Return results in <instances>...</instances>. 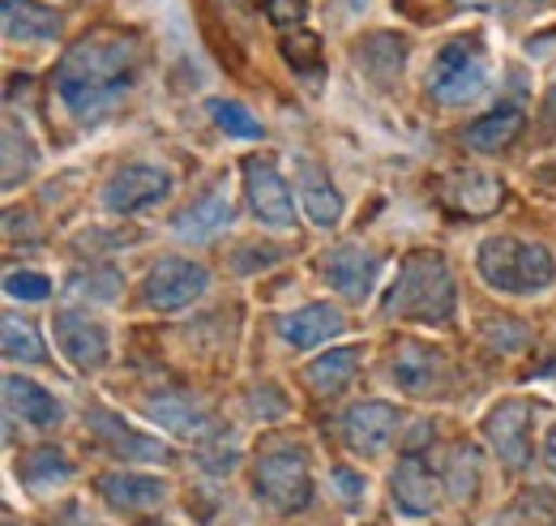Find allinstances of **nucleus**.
<instances>
[{
  "label": "nucleus",
  "instance_id": "1",
  "mask_svg": "<svg viewBox=\"0 0 556 526\" xmlns=\"http://www.w3.org/2000/svg\"><path fill=\"white\" fill-rule=\"evenodd\" d=\"M141 65V43L121 30H94L77 39L56 65V99L65 103L77 125H99L108 121L125 95L134 90V77Z\"/></svg>",
  "mask_w": 556,
  "mask_h": 526
},
{
  "label": "nucleus",
  "instance_id": "2",
  "mask_svg": "<svg viewBox=\"0 0 556 526\" xmlns=\"http://www.w3.org/2000/svg\"><path fill=\"white\" fill-rule=\"evenodd\" d=\"M381 313L399 322H419V326L454 322V278H450L445 258L412 253L399 265V278L381 300Z\"/></svg>",
  "mask_w": 556,
  "mask_h": 526
},
{
  "label": "nucleus",
  "instance_id": "3",
  "mask_svg": "<svg viewBox=\"0 0 556 526\" xmlns=\"http://www.w3.org/2000/svg\"><path fill=\"white\" fill-rule=\"evenodd\" d=\"M480 274L488 287L505 296H540L556 283V262L544 245L518 240V236H488L480 245Z\"/></svg>",
  "mask_w": 556,
  "mask_h": 526
},
{
  "label": "nucleus",
  "instance_id": "4",
  "mask_svg": "<svg viewBox=\"0 0 556 526\" xmlns=\"http://www.w3.org/2000/svg\"><path fill=\"white\" fill-rule=\"evenodd\" d=\"M428 90L445 108H467L488 90V52L484 43L471 39H450L428 68Z\"/></svg>",
  "mask_w": 556,
  "mask_h": 526
},
{
  "label": "nucleus",
  "instance_id": "5",
  "mask_svg": "<svg viewBox=\"0 0 556 526\" xmlns=\"http://www.w3.org/2000/svg\"><path fill=\"white\" fill-rule=\"evenodd\" d=\"M257 492L266 505H275L278 514H300L313 501V475L308 459L295 446H278L270 454L257 459Z\"/></svg>",
  "mask_w": 556,
  "mask_h": 526
},
{
  "label": "nucleus",
  "instance_id": "6",
  "mask_svg": "<svg viewBox=\"0 0 556 526\" xmlns=\"http://www.w3.org/2000/svg\"><path fill=\"white\" fill-rule=\"evenodd\" d=\"M206 287H210V270L202 262L163 258V262L150 265L146 283H141V300L154 313H176V309H189L193 300H202Z\"/></svg>",
  "mask_w": 556,
  "mask_h": 526
},
{
  "label": "nucleus",
  "instance_id": "7",
  "mask_svg": "<svg viewBox=\"0 0 556 526\" xmlns=\"http://www.w3.org/2000/svg\"><path fill=\"white\" fill-rule=\"evenodd\" d=\"M244 198L249 210L257 214V223L287 231L295 227V198H291V185L282 180V172L275 167L270 154H253L244 159Z\"/></svg>",
  "mask_w": 556,
  "mask_h": 526
},
{
  "label": "nucleus",
  "instance_id": "8",
  "mask_svg": "<svg viewBox=\"0 0 556 526\" xmlns=\"http://www.w3.org/2000/svg\"><path fill=\"white\" fill-rule=\"evenodd\" d=\"M172 193V172L167 167H154V163H129L121 167L108 189H103V210L108 214H138V210H150Z\"/></svg>",
  "mask_w": 556,
  "mask_h": 526
},
{
  "label": "nucleus",
  "instance_id": "9",
  "mask_svg": "<svg viewBox=\"0 0 556 526\" xmlns=\"http://www.w3.org/2000/svg\"><path fill=\"white\" fill-rule=\"evenodd\" d=\"M399 424H403L399 406H390L381 398H368V402H355L348 415H343V441H348L351 454L377 459L399 437Z\"/></svg>",
  "mask_w": 556,
  "mask_h": 526
},
{
  "label": "nucleus",
  "instance_id": "10",
  "mask_svg": "<svg viewBox=\"0 0 556 526\" xmlns=\"http://www.w3.org/2000/svg\"><path fill=\"white\" fill-rule=\"evenodd\" d=\"M52 334H56L61 355L70 360L77 373H99L108 364V355H112L108 329L99 326L94 317H86V313H73V309L56 313L52 317Z\"/></svg>",
  "mask_w": 556,
  "mask_h": 526
},
{
  "label": "nucleus",
  "instance_id": "11",
  "mask_svg": "<svg viewBox=\"0 0 556 526\" xmlns=\"http://www.w3.org/2000/svg\"><path fill=\"white\" fill-rule=\"evenodd\" d=\"M527 419H531V406L509 398L501 406H492V415L484 419V437L492 446V454L505 462L509 471H522L531 462V441H527Z\"/></svg>",
  "mask_w": 556,
  "mask_h": 526
},
{
  "label": "nucleus",
  "instance_id": "12",
  "mask_svg": "<svg viewBox=\"0 0 556 526\" xmlns=\"http://www.w3.org/2000/svg\"><path fill=\"white\" fill-rule=\"evenodd\" d=\"M390 377H394L399 390L416 398L441 394L445 390V355L424 347V342H403L390 360Z\"/></svg>",
  "mask_w": 556,
  "mask_h": 526
},
{
  "label": "nucleus",
  "instance_id": "13",
  "mask_svg": "<svg viewBox=\"0 0 556 526\" xmlns=\"http://www.w3.org/2000/svg\"><path fill=\"white\" fill-rule=\"evenodd\" d=\"M381 278V258L359 249V245H339L330 258H326V283L348 296V300H368L372 287Z\"/></svg>",
  "mask_w": 556,
  "mask_h": 526
},
{
  "label": "nucleus",
  "instance_id": "14",
  "mask_svg": "<svg viewBox=\"0 0 556 526\" xmlns=\"http://www.w3.org/2000/svg\"><path fill=\"white\" fill-rule=\"evenodd\" d=\"M90 419V433L116 454V459H129V462H163L167 459V446L159 437H141L134 428H125V419L116 411H103V406H90L86 411Z\"/></svg>",
  "mask_w": 556,
  "mask_h": 526
},
{
  "label": "nucleus",
  "instance_id": "15",
  "mask_svg": "<svg viewBox=\"0 0 556 526\" xmlns=\"http://www.w3.org/2000/svg\"><path fill=\"white\" fill-rule=\"evenodd\" d=\"M4 9V39L9 43H26V48H43L61 39V17L56 9L39 4V0H0Z\"/></svg>",
  "mask_w": 556,
  "mask_h": 526
},
{
  "label": "nucleus",
  "instance_id": "16",
  "mask_svg": "<svg viewBox=\"0 0 556 526\" xmlns=\"http://www.w3.org/2000/svg\"><path fill=\"white\" fill-rule=\"evenodd\" d=\"M141 411H146V419H154L159 428H167L172 437H185V441H206L210 433H214L206 406H198L193 398H185V394L146 398Z\"/></svg>",
  "mask_w": 556,
  "mask_h": 526
},
{
  "label": "nucleus",
  "instance_id": "17",
  "mask_svg": "<svg viewBox=\"0 0 556 526\" xmlns=\"http://www.w3.org/2000/svg\"><path fill=\"white\" fill-rule=\"evenodd\" d=\"M278 334H282L287 347L313 351V347H321V342H330V338L343 334V313L334 304H304V309L278 317Z\"/></svg>",
  "mask_w": 556,
  "mask_h": 526
},
{
  "label": "nucleus",
  "instance_id": "18",
  "mask_svg": "<svg viewBox=\"0 0 556 526\" xmlns=\"http://www.w3.org/2000/svg\"><path fill=\"white\" fill-rule=\"evenodd\" d=\"M4 406L13 419H22L30 428H56L65 419L61 398L43 390L39 381H26V377H4Z\"/></svg>",
  "mask_w": 556,
  "mask_h": 526
},
{
  "label": "nucleus",
  "instance_id": "19",
  "mask_svg": "<svg viewBox=\"0 0 556 526\" xmlns=\"http://www.w3.org/2000/svg\"><path fill=\"white\" fill-rule=\"evenodd\" d=\"M295 189H300V205L317 227H334L343 218V193L330 185L326 167H317L313 159H295Z\"/></svg>",
  "mask_w": 556,
  "mask_h": 526
},
{
  "label": "nucleus",
  "instance_id": "20",
  "mask_svg": "<svg viewBox=\"0 0 556 526\" xmlns=\"http://www.w3.org/2000/svg\"><path fill=\"white\" fill-rule=\"evenodd\" d=\"M390 488H394V505H399L407 518H424V514H432V510H437V479H432L428 462L419 459L416 450L394 466Z\"/></svg>",
  "mask_w": 556,
  "mask_h": 526
},
{
  "label": "nucleus",
  "instance_id": "21",
  "mask_svg": "<svg viewBox=\"0 0 556 526\" xmlns=\"http://www.w3.org/2000/svg\"><path fill=\"white\" fill-rule=\"evenodd\" d=\"M99 492L108 505H116L125 514H141V510L163 505L167 484L154 475H138V471H108V475H99Z\"/></svg>",
  "mask_w": 556,
  "mask_h": 526
},
{
  "label": "nucleus",
  "instance_id": "22",
  "mask_svg": "<svg viewBox=\"0 0 556 526\" xmlns=\"http://www.w3.org/2000/svg\"><path fill=\"white\" fill-rule=\"evenodd\" d=\"M231 227V198L223 189L206 193L202 201H193L180 218H176V240L185 245H206L214 236H223Z\"/></svg>",
  "mask_w": 556,
  "mask_h": 526
},
{
  "label": "nucleus",
  "instance_id": "23",
  "mask_svg": "<svg viewBox=\"0 0 556 526\" xmlns=\"http://www.w3.org/2000/svg\"><path fill=\"white\" fill-rule=\"evenodd\" d=\"M518 133H522V108L505 103V108H496V112L480 116L476 125H467L463 141H467L471 150H480V154H496V150H505Z\"/></svg>",
  "mask_w": 556,
  "mask_h": 526
},
{
  "label": "nucleus",
  "instance_id": "24",
  "mask_svg": "<svg viewBox=\"0 0 556 526\" xmlns=\"http://www.w3.org/2000/svg\"><path fill=\"white\" fill-rule=\"evenodd\" d=\"M355 364H359V347H334V351L317 355L304 368V381L317 394H339V390H348V381L355 377Z\"/></svg>",
  "mask_w": 556,
  "mask_h": 526
},
{
  "label": "nucleus",
  "instance_id": "25",
  "mask_svg": "<svg viewBox=\"0 0 556 526\" xmlns=\"http://www.w3.org/2000/svg\"><path fill=\"white\" fill-rule=\"evenodd\" d=\"M17 475H22V484H26V488H35V492H48V488H56V484H65V479H70L73 462L65 459L61 450L43 446V450H35V454H26V459H22Z\"/></svg>",
  "mask_w": 556,
  "mask_h": 526
},
{
  "label": "nucleus",
  "instance_id": "26",
  "mask_svg": "<svg viewBox=\"0 0 556 526\" xmlns=\"http://www.w3.org/2000/svg\"><path fill=\"white\" fill-rule=\"evenodd\" d=\"M206 112L210 121L227 133L231 141H262V121L244 103H236V99H210Z\"/></svg>",
  "mask_w": 556,
  "mask_h": 526
},
{
  "label": "nucleus",
  "instance_id": "27",
  "mask_svg": "<svg viewBox=\"0 0 556 526\" xmlns=\"http://www.w3.org/2000/svg\"><path fill=\"white\" fill-rule=\"evenodd\" d=\"M454 193H458V205H463L467 214H492V210L501 205V198H505L501 180L488 176V172H467V176H458Z\"/></svg>",
  "mask_w": 556,
  "mask_h": 526
},
{
  "label": "nucleus",
  "instance_id": "28",
  "mask_svg": "<svg viewBox=\"0 0 556 526\" xmlns=\"http://www.w3.org/2000/svg\"><path fill=\"white\" fill-rule=\"evenodd\" d=\"M121 274L112 270V265H90V270H73L70 274V296H90V300H99V304H108V300H116V291H121Z\"/></svg>",
  "mask_w": 556,
  "mask_h": 526
},
{
  "label": "nucleus",
  "instance_id": "29",
  "mask_svg": "<svg viewBox=\"0 0 556 526\" xmlns=\"http://www.w3.org/2000/svg\"><path fill=\"white\" fill-rule=\"evenodd\" d=\"M4 355L13 364H39L43 360V338L30 322H17V317H4Z\"/></svg>",
  "mask_w": 556,
  "mask_h": 526
},
{
  "label": "nucleus",
  "instance_id": "30",
  "mask_svg": "<svg viewBox=\"0 0 556 526\" xmlns=\"http://www.w3.org/2000/svg\"><path fill=\"white\" fill-rule=\"evenodd\" d=\"M4 296H9V300L39 304V300L52 296V278L39 274V270H9V274H4Z\"/></svg>",
  "mask_w": 556,
  "mask_h": 526
},
{
  "label": "nucleus",
  "instance_id": "31",
  "mask_svg": "<svg viewBox=\"0 0 556 526\" xmlns=\"http://www.w3.org/2000/svg\"><path fill=\"white\" fill-rule=\"evenodd\" d=\"M476 454L471 450H458L454 462H450V492L458 497V501H471L476 497Z\"/></svg>",
  "mask_w": 556,
  "mask_h": 526
},
{
  "label": "nucleus",
  "instance_id": "32",
  "mask_svg": "<svg viewBox=\"0 0 556 526\" xmlns=\"http://www.w3.org/2000/svg\"><path fill=\"white\" fill-rule=\"evenodd\" d=\"M282 57H287L291 68L321 65V52H317V39H313V35H291V39H282Z\"/></svg>",
  "mask_w": 556,
  "mask_h": 526
},
{
  "label": "nucleus",
  "instance_id": "33",
  "mask_svg": "<svg viewBox=\"0 0 556 526\" xmlns=\"http://www.w3.org/2000/svg\"><path fill=\"white\" fill-rule=\"evenodd\" d=\"M266 13H270L275 26H291L308 13V0H266Z\"/></svg>",
  "mask_w": 556,
  "mask_h": 526
},
{
  "label": "nucleus",
  "instance_id": "34",
  "mask_svg": "<svg viewBox=\"0 0 556 526\" xmlns=\"http://www.w3.org/2000/svg\"><path fill=\"white\" fill-rule=\"evenodd\" d=\"M458 9H484V13H514V9H531V4H548V0H454Z\"/></svg>",
  "mask_w": 556,
  "mask_h": 526
},
{
  "label": "nucleus",
  "instance_id": "35",
  "mask_svg": "<svg viewBox=\"0 0 556 526\" xmlns=\"http://www.w3.org/2000/svg\"><path fill=\"white\" fill-rule=\"evenodd\" d=\"M330 479H334V488H339V501H348V505H355V501L364 497V479H359L355 471H348V466H339V471H334Z\"/></svg>",
  "mask_w": 556,
  "mask_h": 526
},
{
  "label": "nucleus",
  "instance_id": "36",
  "mask_svg": "<svg viewBox=\"0 0 556 526\" xmlns=\"http://www.w3.org/2000/svg\"><path fill=\"white\" fill-rule=\"evenodd\" d=\"M544 462L556 471V424H548V433H544Z\"/></svg>",
  "mask_w": 556,
  "mask_h": 526
},
{
  "label": "nucleus",
  "instance_id": "37",
  "mask_svg": "<svg viewBox=\"0 0 556 526\" xmlns=\"http://www.w3.org/2000/svg\"><path fill=\"white\" fill-rule=\"evenodd\" d=\"M544 112L556 121V77H553V86H548V99H544Z\"/></svg>",
  "mask_w": 556,
  "mask_h": 526
},
{
  "label": "nucleus",
  "instance_id": "38",
  "mask_svg": "<svg viewBox=\"0 0 556 526\" xmlns=\"http://www.w3.org/2000/svg\"><path fill=\"white\" fill-rule=\"evenodd\" d=\"M339 4H343V9H348V13H364V9H368V4H372V0H339Z\"/></svg>",
  "mask_w": 556,
  "mask_h": 526
},
{
  "label": "nucleus",
  "instance_id": "39",
  "mask_svg": "<svg viewBox=\"0 0 556 526\" xmlns=\"http://www.w3.org/2000/svg\"><path fill=\"white\" fill-rule=\"evenodd\" d=\"M70 526H94V523H70Z\"/></svg>",
  "mask_w": 556,
  "mask_h": 526
}]
</instances>
